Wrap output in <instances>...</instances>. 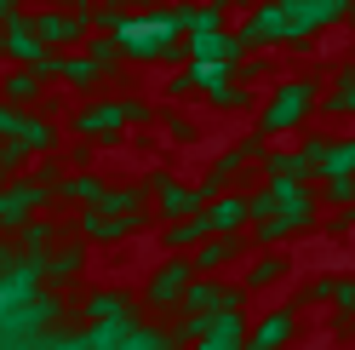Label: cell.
Returning a JSON list of instances; mask_svg holds the SVG:
<instances>
[{"label":"cell","mask_w":355,"mask_h":350,"mask_svg":"<svg viewBox=\"0 0 355 350\" xmlns=\"http://www.w3.org/2000/svg\"><path fill=\"white\" fill-rule=\"evenodd\" d=\"M178 29H189V12H155V17H144V24H126V17H121V35L115 40L126 52H138V58H161V52H172Z\"/></svg>","instance_id":"obj_1"},{"label":"cell","mask_w":355,"mask_h":350,"mask_svg":"<svg viewBox=\"0 0 355 350\" xmlns=\"http://www.w3.org/2000/svg\"><path fill=\"white\" fill-rule=\"evenodd\" d=\"M6 52L12 58H29V63H46V58H40V29L24 24V17H12V24H6Z\"/></svg>","instance_id":"obj_2"},{"label":"cell","mask_w":355,"mask_h":350,"mask_svg":"<svg viewBox=\"0 0 355 350\" xmlns=\"http://www.w3.org/2000/svg\"><path fill=\"white\" fill-rule=\"evenodd\" d=\"M40 40H80L86 35V24H80V17H69V12H52V17H40Z\"/></svg>","instance_id":"obj_3"},{"label":"cell","mask_w":355,"mask_h":350,"mask_svg":"<svg viewBox=\"0 0 355 350\" xmlns=\"http://www.w3.org/2000/svg\"><path fill=\"white\" fill-rule=\"evenodd\" d=\"M189 270H195V265H172V270H161V276H155V288H149V299H155V304H172L178 293H184Z\"/></svg>","instance_id":"obj_4"},{"label":"cell","mask_w":355,"mask_h":350,"mask_svg":"<svg viewBox=\"0 0 355 350\" xmlns=\"http://www.w3.org/2000/svg\"><path fill=\"white\" fill-rule=\"evenodd\" d=\"M304 103H309V92H304V86H286V98L275 103V115H270V126H286V121H293V115H298Z\"/></svg>","instance_id":"obj_5"},{"label":"cell","mask_w":355,"mask_h":350,"mask_svg":"<svg viewBox=\"0 0 355 350\" xmlns=\"http://www.w3.org/2000/svg\"><path fill=\"white\" fill-rule=\"evenodd\" d=\"M207 224H212V230H235V224H241V201L212 207V212H207Z\"/></svg>","instance_id":"obj_6"},{"label":"cell","mask_w":355,"mask_h":350,"mask_svg":"<svg viewBox=\"0 0 355 350\" xmlns=\"http://www.w3.org/2000/svg\"><path fill=\"white\" fill-rule=\"evenodd\" d=\"M6 92H12V98H29V92H35V69H17V75L6 81Z\"/></svg>","instance_id":"obj_7"},{"label":"cell","mask_w":355,"mask_h":350,"mask_svg":"<svg viewBox=\"0 0 355 350\" xmlns=\"http://www.w3.org/2000/svg\"><path fill=\"white\" fill-rule=\"evenodd\" d=\"M286 327H293V322H286V316H275V322H270V327L258 333V350H270L275 339H286Z\"/></svg>","instance_id":"obj_8"},{"label":"cell","mask_w":355,"mask_h":350,"mask_svg":"<svg viewBox=\"0 0 355 350\" xmlns=\"http://www.w3.org/2000/svg\"><path fill=\"white\" fill-rule=\"evenodd\" d=\"M207 304H212V288H189V299H184V310H195V316H207Z\"/></svg>","instance_id":"obj_9"}]
</instances>
